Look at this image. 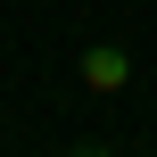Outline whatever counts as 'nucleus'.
I'll list each match as a JSON object with an SVG mask.
<instances>
[{
    "instance_id": "obj_1",
    "label": "nucleus",
    "mask_w": 157,
    "mask_h": 157,
    "mask_svg": "<svg viewBox=\"0 0 157 157\" xmlns=\"http://www.w3.org/2000/svg\"><path fill=\"white\" fill-rule=\"evenodd\" d=\"M83 83H91V91H124V83H132V58H124L116 41H99V50H83Z\"/></svg>"
}]
</instances>
